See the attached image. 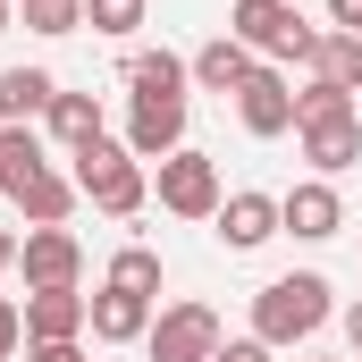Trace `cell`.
Wrapping results in <instances>:
<instances>
[{"label": "cell", "mask_w": 362, "mask_h": 362, "mask_svg": "<svg viewBox=\"0 0 362 362\" xmlns=\"http://www.w3.org/2000/svg\"><path fill=\"white\" fill-rule=\"evenodd\" d=\"M329 278L320 270H286V278H270L262 295H253V337L270 346V354H286V346H303V337H320L329 329Z\"/></svg>", "instance_id": "1"}, {"label": "cell", "mask_w": 362, "mask_h": 362, "mask_svg": "<svg viewBox=\"0 0 362 362\" xmlns=\"http://www.w3.org/2000/svg\"><path fill=\"white\" fill-rule=\"evenodd\" d=\"M68 160H76V194H85L101 219H135V211L152 202V169H144L127 144H110V135L85 144V152H68Z\"/></svg>", "instance_id": "2"}, {"label": "cell", "mask_w": 362, "mask_h": 362, "mask_svg": "<svg viewBox=\"0 0 362 362\" xmlns=\"http://www.w3.org/2000/svg\"><path fill=\"white\" fill-rule=\"evenodd\" d=\"M228 34H236L253 59H270V68H286V59L312 68V51H320V25H312L295 0H236V8H228Z\"/></svg>", "instance_id": "3"}, {"label": "cell", "mask_w": 362, "mask_h": 362, "mask_svg": "<svg viewBox=\"0 0 362 362\" xmlns=\"http://www.w3.org/2000/svg\"><path fill=\"white\" fill-rule=\"evenodd\" d=\"M152 194H160V211H169V219H219V202H228V194H219V160H211V152H194V144L169 152V160L152 169Z\"/></svg>", "instance_id": "4"}, {"label": "cell", "mask_w": 362, "mask_h": 362, "mask_svg": "<svg viewBox=\"0 0 362 362\" xmlns=\"http://www.w3.org/2000/svg\"><path fill=\"white\" fill-rule=\"evenodd\" d=\"M144 346H152V362H211L228 337H219V312L211 303H160Z\"/></svg>", "instance_id": "5"}, {"label": "cell", "mask_w": 362, "mask_h": 362, "mask_svg": "<svg viewBox=\"0 0 362 362\" xmlns=\"http://www.w3.org/2000/svg\"><path fill=\"white\" fill-rule=\"evenodd\" d=\"M17 270H25V295H34V286H85V245H76V228H25V236H17Z\"/></svg>", "instance_id": "6"}, {"label": "cell", "mask_w": 362, "mask_h": 362, "mask_svg": "<svg viewBox=\"0 0 362 362\" xmlns=\"http://www.w3.org/2000/svg\"><path fill=\"white\" fill-rule=\"evenodd\" d=\"M127 152H135L144 169H160L169 152H185V101H169V93H135V110H127Z\"/></svg>", "instance_id": "7"}, {"label": "cell", "mask_w": 362, "mask_h": 362, "mask_svg": "<svg viewBox=\"0 0 362 362\" xmlns=\"http://www.w3.org/2000/svg\"><path fill=\"white\" fill-rule=\"evenodd\" d=\"M278 228H286V236H303V245H329V236L346 228V194H337L329 177L286 185V194H278Z\"/></svg>", "instance_id": "8"}, {"label": "cell", "mask_w": 362, "mask_h": 362, "mask_svg": "<svg viewBox=\"0 0 362 362\" xmlns=\"http://www.w3.org/2000/svg\"><path fill=\"white\" fill-rule=\"evenodd\" d=\"M93 329V295L85 286H34L25 295V346H68Z\"/></svg>", "instance_id": "9"}, {"label": "cell", "mask_w": 362, "mask_h": 362, "mask_svg": "<svg viewBox=\"0 0 362 362\" xmlns=\"http://www.w3.org/2000/svg\"><path fill=\"white\" fill-rule=\"evenodd\" d=\"M236 118H245V135H262V144L286 135V127H295V85H286V68L262 59V68L236 85Z\"/></svg>", "instance_id": "10"}, {"label": "cell", "mask_w": 362, "mask_h": 362, "mask_svg": "<svg viewBox=\"0 0 362 362\" xmlns=\"http://www.w3.org/2000/svg\"><path fill=\"white\" fill-rule=\"evenodd\" d=\"M270 236H286V228H278V194H253V185H245V194L219 202V245H228V253H262Z\"/></svg>", "instance_id": "11"}, {"label": "cell", "mask_w": 362, "mask_h": 362, "mask_svg": "<svg viewBox=\"0 0 362 362\" xmlns=\"http://www.w3.org/2000/svg\"><path fill=\"white\" fill-rule=\"evenodd\" d=\"M295 135H303V160H312V177H337V169H354V160H362V110H354V118L295 127Z\"/></svg>", "instance_id": "12"}, {"label": "cell", "mask_w": 362, "mask_h": 362, "mask_svg": "<svg viewBox=\"0 0 362 362\" xmlns=\"http://www.w3.org/2000/svg\"><path fill=\"white\" fill-rule=\"evenodd\" d=\"M93 337H101V346H135V337H152V295L101 286V295H93Z\"/></svg>", "instance_id": "13"}, {"label": "cell", "mask_w": 362, "mask_h": 362, "mask_svg": "<svg viewBox=\"0 0 362 362\" xmlns=\"http://www.w3.org/2000/svg\"><path fill=\"white\" fill-rule=\"evenodd\" d=\"M42 177H51V152H42V135L8 118V127H0V194L17 202L25 185H42Z\"/></svg>", "instance_id": "14"}, {"label": "cell", "mask_w": 362, "mask_h": 362, "mask_svg": "<svg viewBox=\"0 0 362 362\" xmlns=\"http://www.w3.org/2000/svg\"><path fill=\"white\" fill-rule=\"evenodd\" d=\"M253 68H262V59H253V51H245L236 34H219V42H202V51L185 59V76H194L202 93H236L245 76H253Z\"/></svg>", "instance_id": "15"}, {"label": "cell", "mask_w": 362, "mask_h": 362, "mask_svg": "<svg viewBox=\"0 0 362 362\" xmlns=\"http://www.w3.org/2000/svg\"><path fill=\"white\" fill-rule=\"evenodd\" d=\"M76 202H85L76 177H59V169H51L42 185H25V194H17V219H25V228H68V211H76Z\"/></svg>", "instance_id": "16"}, {"label": "cell", "mask_w": 362, "mask_h": 362, "mask_svg": "<svg viewBox=\"0 0 362 362\" xmlns=\"http://www.w3.org/2000/svg\"><path fill=\"white\" fill-rule=\"evenodd\" d=\"M0 93H8V118H17V127H34V118H51L59 76H51V68H8V76H0Z\"/></svg>", "instance_id": "17"}, {"label": "cell", "mask_w": 362, "mask_h": 362, "mask_svg": "<svg viewBox=\"0 0 362 362\" xmlns=\"http://www.w3.org/2000/svg\"><path fill=\"white\" fill-rule=\"evenodd\" d=\"M51 144H68V152L101 144V101H93V93H68V85H59V101H51Z\"/></svg>", "instance_id": "18"}, {"label": "cell", "mask_w": 362, "mask_h": 362, "mask_svg": "<svg viewBox=\"0 0 362 362\" xmlns=\"http://www.w3.org/2000/svg\"><path fill=\"white\" fill-rule=\"evenodd\" d=\"M185 59L177 51H127V93H169V101H185Z\"/></svg>", "instance_id": "19"}, {"label": "cell", "mask_w": 362, "mask_h": 362, "mask_svg": "<svg viewBox=\"0 0 362 362\" xmlns=\"http://www.w3.org/2000/svg\"><path fill=\"white\" fill-rule=\"evenodd\" d=\"M312 76L320 85H346V93H362V34H320V51H312Z\"/></svg>", "instance_id": "20"}, {"label": "cell", "mask_w": 362, "mask_h": 362, "mask_svg": "<svg viewBox=\"0 0 362 362\" xmlns=\"http://www.w3.org/2000/svg\"><path fill=\"white\" fill-rule=\"evenodd\" d=\"M101 286H127V295H152V303H160V253H152V245H118Z\"/></svg>", "instance_id": "21"}, {"label": "cell", "mask_w": 362, "mask_h": 362, "mask_svg": "<svg viewBox=\"0 0 362 362\" xmlns=\"http://www.w3.org/2000/svg\"><path fill=\"white\" fill-rule=\"evenodd\" d=\"M320 118H354V93H346V85H320V76H312V85L295 93V127H320Z\"/></svg>", "instance_id": "22"}, {"label": "cell", "mask_w": 362, "mask_h": 362, "mask_svg": "<svg viewBox=\"0 0 362 362\" xmlns=\"http://www.w3.org/2000/svg\"><path fill=\"white\" fill-rule=\"evenodd\" d=\"M25 34H76L85 25V0H17Z\"/></svg>", "instance_id": "23"}, {"label": "cell", "mask_w": 362, "mask_h": 362, "mask_svg": "<svg viewBox=\"0 0 362 362\" xmlns=\"http://www.w3.org/2000/svg\"><path fill=\"white\" fill-rule=\"evenodd\" d=\"M85 25L93 34H135L144 25V0H85Z\"/></svg>", "instance_id": "24"}, {"label": "cell", "mask_w": 362, "mask_h": 362, "mask_svg": "<svg viewBox=\"0 0 362 362\" xmlns=\"http://www.w3.org/2000/svg\"><path fill=\"white\" fill-rule=\"evenodd\" d=\"M17 346H25V303H8V295H0V362L17 354Z\"/></svg>", "instance_id": "25"}, {"label": "cell", "mask_w": 362, "mask_h": 362, "mask_svg": "<svg viewBox=\"0 0 362 362\" xmlns=\"http://www.w3.org/2000/svg\"><path fill=\"white\" fill-rule=\"evenodd\" d=\"M211 362H270V346H262V337H228Z\"/></svg>", "instance_id": "26"}, {"label": "cell", "mask_w": 362, "mask_h": 362, "mask_svg": "<svg viewBox=\"0 0 362 362\" xmlns=\"http://www.w3.org/2000/svg\"><path fill=\"white\" fill-rule=\"evenodd\" d=\"M329 25L337 34H362V0H329Z\"/></svg>", "instance_id": "27"}, {"label": "cell", "mask_w": 362, "mask_h": 362, "mask_svg": "<svg viewBox=\"0 0 362 362\" xmlns=\"http://www.w3.org/2000/svg\"><path fill=\"white\" fill-rule=\"evenodd\" d=\"M25 362H85V346L68 337V346H25Z\"/></svg>", "instance_id": "28"}, {"label": "cell", "mask_w": 362, "mask_h": 362, "mask_svg": "<svg viewBox=\"0 0 362 362\" xmlns=\"http://www.w3.org/2000/svg\"><path fill=\"white\" fill-rule=\"evenodd\" d=\"M346 346H354V362H362V303H346Z\"/></svg>", "instance_id": "29"}, {"label": "cell", "mask_w": 362, "mask_h": 362, "mask_svg": "<svg viewBox=\"0 0 362 362\" xmlns=\"http://www.w3.org/2000/svg\"><path fill=\"white\" fill-rule=\"evenodd\" d=\"M17 270V236H8V228H0V278Z\"/></svg>", "instance_id": "30"}, {"label": "cell", "mask_w": 362, "mask_h": 362, "mask_svg": "<svg viewBox=\"0 0 362 362\" xmlns=\"http://www.w3.org/2000/svg\"><path fill=\"white\" fill-rule=\"evenodd\" d=\"M8 17H17V0H0V34H8Z\"/></svg>", "instance_id": "31"}, {"label": "cell", "mask_w": 362, "mask_h": 362, "mask_svg": "<svg viewBox=\"0 0 362 362\" xmlns=\"http://www.w3.org/2000/svg\"><path fill=\"white\" fill-rule=\"evenodd\" d=\"M0 127H8V93H0Z\"/></svg>", "instance_id": "32"}, {"label": "cell", "mask_w": 362, "mask_h": 362, "mask_svg": "<svg viewBox=\"0 0 362 362\" xmlns=\"http://www.w3.org/2000/svg\"><path fill=\"white\" fill-rule=\"evenodd\" d=\"M312 362H320V354H312Z\"/></svg>", "instance_id": "33"}]
</instances>
